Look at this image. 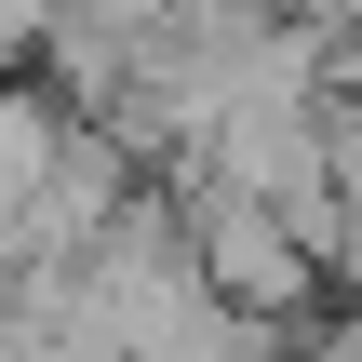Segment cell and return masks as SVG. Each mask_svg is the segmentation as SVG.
Here are the masks:
<instances>
[{
	"instance_id": "cell-1",
	"label": "cell",
	"mask_w": 362,
	"mask_h": 362,
	"mask_svg": "<svg viewBox=\"0 0 362 362\" xmlns=\"http://www.w3.org/2000/svg\"><path fill=\"white\" fill-rule=\"evenodd\" d=\"M161 188L188 202V242H202V269H215L242 309L309 322V282H336V255H322V228H309V215H282V202H255V188L202 175V161H161Z\"/></svg>"
},
{
	"instance_id": "cell-2",
	"label": "cell",
	"mask_w": 362,
	"mask_h": 362,
	"mask_svg": "<svg viewBox=\"0 0 362 362\" xmlns=\"http://www.w3.org/2000/svg\"><path fill=\"white\" fill-rule=\"evenodd\" d=\"M67 134H81V94H67L54 67H13V81H0V228L40 202V175H54Z\"/></svg>"
},
{
	"instance_id": "cell-3",
	"label": "cell",
	"mask_w": 362,
	"mask_h": 362,
	"mask_svg": "<svg viewBox=\"0 0 362 362\" xmlns=\"http://www.w3.org/2000/svg\"><path fill=\"white\" fill-rule=\"evenodd\" d=\"M54 27H67V0H0V54H13V67H27Z\"/></svg>"
}]
</instances>
